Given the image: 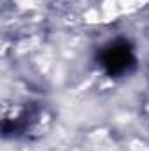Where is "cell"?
I'll return each mask as SVG.
<instances>
[{
  "label": "cell",
  "instance_id": "6da1fadb",
  "mask_svg": "<svg viewBox=\"0 0 149 151\" xmlns=\"http://www.w3.org/2000/svg\"><path fill=\"white\" fill-rule=\"evenodd\" d=\"M135 58L126 40H112L102 51V65L111 76H119L130 70Z\"/></svg>",
  "mask_w": 149,
  "mask_h": 151
}]
</instances>
